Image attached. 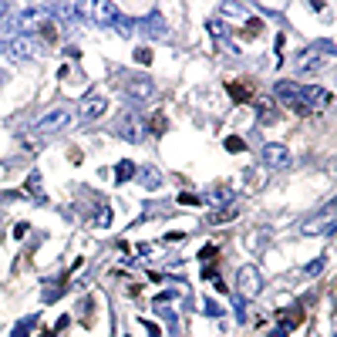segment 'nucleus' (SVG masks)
<instances>
[{
	"label": "nucleus",
	"mask_w": 337,
	"mask_h": 337,
	"mask_svg": "<svg viewBox=\"0 0 337 337\" xmlns=\"http://www.w3.org/2000/svg\"><path fill=\"white\" fill-rule=\"evenodd\" d=\"M277 98H280L287 108H294L297 115L331 108V91H324V88H317V84H294V81H280V84H277Z\"/></svg>",
	"instance_id": "1"
},
{
	"label": "nucleus",
	"mask_w": 337,
	"mask_h": 337,
	"mask_svg": "<svg viewBox=\"0 0 337 337\" xmlns=\"http://www.w3.org/2000/svg\"><path fill=\"white\" fill-rule=\"evenodd\" d=\"M7 31H10V34H20V38H31V34L44 31L47 38H54L51 10H47V7H27V10H20L17 17L7 24Z\"/></svg>",
	"instance_id": "2"
},
{
	"label": "nucleus",
	"mask_w": 337,
	"mask_h": 337,
	"mask_svg": "<svg viewBox=\"0 0 337 337\" xmlns=\"http://www.w3.org/2000/svg\"><path fill=\"white\" fill-rule=\"evenodd\" d=\"M334 61V44L331 41H317L310 47H303L297 57V71H320Z\"/></svg>",
	"instance_id": "3"
},
{
	"label": "nucleus",
	"mask_w": 337,
	"mask_h": 337,
	"mask_svg": "<svg viewBox=\"0 0 337 337\" xmlns=\"http://www.w3.org/2000/svg\"><path fill=\"white\" fill-rule=\"evenodd\" d=\"M71 122H75V108L71 105H57V108H47L34 122V131H41V135H57V131L68 128Z\"/></svg>",
	"instance_id": "4"
},
{
	"label": "nucleus",
	"mask_w": 337,
	"mask_h": 337,
	"mask_svg": "<svg viewBox=\"0 0 337 337\" xmlns=\"http://www.w3.org/2000/svg\"><path fill=\"white\" fill-rule=\"evenodd\" d=\"M118 88L128 94V98H135V101H152L159 94V88L145 75H131V71H122L118 75Z\"/></svg>",
	"instance_id": "5"
},
{
	"label": "nucleus",
	"mask_w": 337,
	"mask_h": 337,
	"mask_svg": "<svg viewBox=\"0 0 337 337\" xmlns=\"http://www.w3.org/2000/svg\"><path fill=\"white\" fill-rule=\"evenodd\" d=\"M263 290V277H260V270L256 266H240V273H236V294L250 303V300L256 297Z\"/></svg>",
	"instance_id": "6"
},
{
	"label": "nucleus",
	"mask_w": 337,
	"mask_h": 337,
	"mask_svg": "<svg viewBox=\"0 0 337 337\" xmlns=\"http://www.w3.org/2000/svg\"><path fill=\"white\" fill-rule=\"evenodd\" d=\"M118 135L131 142V145H138V142H145V135H149V125H145V118L138 112L125 115V118H118Z\"/></svg>",
	"instance_id": "7"
},
{
	"label": "nucleus",
	"mask_w": 337,
	"mask_h": 337,
	"mask_svg": "<svg viewBox=\"0 0 337 337\" xmlns=\"http://www.w3.org/2000/svg\"><path fill=\"white\" fill-rule=\"evenodd\" d=\"M105 108H108L105 94H101V91H91V94H84V101L78 105L75 118H78V122H94V118H101V115H105Z\"/></svg>",
	"instance_id": "8"
},
{
	"label": "nucleus",
	"mask_w": 337,
	"mask_h": 337,
	"mask_svg": "<svg viewBox=\"0 0 337 337\" xmlns=\"http://www.w3.org/2000/svg\"><path fill=\"white\" fill-rule=\"evenodd\" d=\"M131 31H142L145 38H155V41L168 38V24L162 20V14H155V10H152L149 17H142V20H131Z\"/></svg>",
	"instance_id": "9"
},
{
	"label": "nucleus",
	"mask_w": 337,
	"mask_h": 337,
	"mask_svg": "<svg viewBox=\"0 0 337 337\" xmlns=\"http://www.w3.org/2000/svg\"><path fill=\"white\" fill-rule=\"evenodd\" d=\"M0 51L10 54V57H17V61H27V57H34V41L20 38V34H10V38L0 44Z\"/></svg>",
	"instance_id": "10"
},
{
	"label": "nucleus",
	"mask_w": 337,
	"mask_h": 337,
	"mask_svg": "<svg viewBox=\"0 0 337 337\" xmlns=\"http://www.w3.org/2000/svg\"><path fill=\"white\" fill-rule=\"evenodd\" d=\"M260 162L266 168H287L290 166V152L283 149V145H277V142H270V145L260 149Z\"/></svg>",
	"instance_id": "11"
},
{
	"label": "nucleus",
	"mask_w": 337,
	"mask_h": 337,
	"mask_svg": "<svg viewBox=\"0 0 337 337\" xmlns=\"http://www.w3.org/2000/svg\"><path fill=\"white\" fill-rule=\"evenodd\" d=\"M331 226H334V203H331V206H324L314 219H307V223H303V233L317 236V233H331Z\"/></svg>",
	"instance_id": "12"
},
{
	"label": "nucleus",
	"mask_w": 337,
	"mask_h": 337,
	"mask_svg": "<svg viewBox=\"0 0 337 337\" xmlns=\"http://www.w3.org/2000/svg\"><path fill=\"white\" fill-rule=\"evenodd\" d=\"M88 17H91L94 24H115V20L122 17V10H118L115 3H108V0H98V3L88 7Z\"/></svg>",
	"instance_id": "13"
},
{
	"label": "nucleus",
	"mask_w": 337,
	"mask_h": 337,
	"mask_svg": "<svg viewBox=\"0 0 337 337\" xmlns=\"http://www.w3.org/2000/svg\"><path fill=\"white\" fill-rule=\"evenodd\" d=\"M138 182H142L145 189H159V186H162V172H159V168H152V166L138 168Z\"/></svg>",
	"instance_id": "14"
},
{
	"label": "nucleus",
	"mask_w": 337,
	"mask_h": 337,
	"mask_svg": "<svg viewBox=\"0 0 337 337\" xmlns=\"http://www.w3.org/2000/svg\"><path fill=\"white\" fill-rule=\"evenodd\" d=\"M256 118L266 122V125H270V122H277V108H273V101H270V98H256Z\"/></svg>",
	"instance_id": "15"
},
{
	"label": "nucleus",
	"mask_w": 337,
	"mask_h": 337,
	"mask_svg": "<svg viewBox=\"0 0 337 337\" xmlns=\"http://www.w3.org/2000/svg\"><path fill=\"white\" fill-rule=\"evenodd\" d=\"M24 189H27V196H31V199H44V192H41V175H38V172H31V175H27Z\"/></svg>",
	"instance_id": "16"
},
{
	"label": "nucleus",
	"mask_w": 337,
	"mask_h": 337,
	"mask_svg": "<svg viewBox=\"0 0 337 337\" xmlns=\"http://www.w3.org/2000/svg\"><path fill=\"white\" fill-rule=\"evenodd\" d=\"M233 219H236V209H233V206L216 209V212L209 216V223H212V226H219V223H233Z\"/></svg>",
	"instance_id": "17"
},
{
	"label": "nucleus",
	"mask_w": 337,
	"mask_h": 337,
	"mask_svg": "<svg viewBox=\"0 0 337 337\" xmlns=\"http://www.w3.org/2000/svg\"><path fill=\"white\" fill-rule=\"evenodd\" d=\"M203 199H206V203H233V189H212Z\"/></svg>",
	"instance_id": "18"
},
{
	"label": "nucleus",
	"mask_w": 337,
	"mask_h": 337,
	"mask_svg": "<svg viewBox=\"0 0 337 337\" xmlns=\"http://www.w3.org/2000/svg\"><path fill=\"white\" fill-rule=\"evenodd\" d=\"M34 324H38V320H34V317H24V320H20V324H17V327L10 331V337H27V334H31V331H34Z\"/></svg>",
	"instance_id": "19"
},
{
	"label": "nucleus",
	"mask_w": 337,
	"mask_h": 337,
	"mask_svg": "<svg viewBox=\"0 0 337 337\" xmlns=\"http://www.w3.org/2000/svg\"><path fill=\"white\" fill-rule=\"evenodd\" d=\"M131 175H135V166H131V162H118V166H115V179H118V182H125Z\"/></svg>",
	"instance_id": "20"
},
{
	"label": "nucleus",
	"mask_w": 337,
	"mask_h": 337,
	"mask_svg": "<svg viewBox=\"0 0 337 337\" xmlns=\"http://www.w3.org/2000/svg\"><path fill=\"white\" fill-rule=\"evenodd\" d=\"M233 310H236V320H240V324H246V320H250V314H246V300H243V297H233Z\"/></svg>",
	"instance_id": "21"
},
{
	"label": "nucleus",
	"mask_w": 337,
	"mask_h": 337,
	"mask_svg": "<svg viewBox=\"0 0 337 337\" xmlns=\"http://www.w3.org/2000/svg\"><path fill=\"white\" fill-rule=\"evenodd\" d=\"M94 226H98V229L112 226V209H108V206H101V209H98V219H94Z\"/></svg>",
	"instance_id": "22"
},
{
	"label": "nucleus",
	"mask_w": 337,
	"mask_h": 337,
	"mask_svg": "<svg viewBox=\"0 0 337 337\" xmlns=\"http://www.w3.org/2000/svg\"><path fill=\"white\" fill-rule=\"evenodd\" d=\"M223 14L226 17H246V7H240V3H223Z\"/></svg>",
	"instance_id": "23"
},
{
	"label": "nucleus",
	"mask_w": 337,
	"mask_h": 337,
	"mask_svg": "<svg viewBox=\"0 0 337 337\" xmlns=\"http://www.w3.org/2000/svg\"><path fill=\"white\" fill-rule=\"evenodd\" d=\"M324 263H327V260H324V256H317L314 263H307V266H303V273H307V277H317L320 270H324Z\"/></svg>",
	"instance_id": "24"
},
{
	"label": "nucleus",
	"mask_w": 337,
	"mask_h": 337,
	"mask_svg": "<svg viewBox=\"0 0 337 337\" xmlns=\"http://www.w3.org/2000/svg\"><path fill=\"white\" fill-rule=\"evenodd\" d=\"M203 314H209V317H219V314H223V307H219L216 300H203Z\"/></svg>",
	"instance_id": "25"
},
{
	"label": "nucleus",
	"mask_w": 337,
	"mask_h": 337,
	"mask_svg": "<svg viewBox=\"0 0 337 337\" xmlns=\"http://www.w3.org/2000/svg\"><path fill=\"white\" fill-rule=\"evenodd\" d=\"M229 94H233L236 101H246V98H250V91H246L243 84H229Z\"/></svg>",
	"instance_id": "26"
},
{
	"label": "nucleus",
	"mask_w": 337,
	"mask_h": 337,
	"mask_svg": "<svg viewBox=\"0 0 337 337\" xmlns=\"http://www.w3.org/2000/svg\"><path fill=\"white\" fill-rule=\"evenodd\" d=\"M135 61H138V64H152V51L149 47H138V51H135Z\"/></svg>",
	"instance_id": "27"
},
{
	"label": "nucleus",
	"mask_w": 337,
	"mask_h": 337,
	"mask_svg": "<svg viewBox=\"0 0 337 337\" xmlns=\"http://www.w3.org/2000/svg\"><path fill=\"white\" fill-rule=\"evenodd\" d=\"M209 34H212V38H223V34H226L223 20H209Z\"/></svg>",
	"instance_id": "28"
},
{
	"label": "nucleus",
	"mask_w": 337,
	"mask_h": 337,
	"mask_svg": "<svg viewBox=\"0 0 337 337\" xmlns=\"http://www.w3.org/2000/svg\"><path fill=\"white\" fill-rule=\"evenodd\" d=\"M226 149L229 152H243V142H240V138H226Z\"/></svg>",
	"instance_id": "29"
},
{
	"label": "nucleus",
	"mask_w": 337,
	"mask_h": 337,
	"mask_svg": "<svg viewBox=\"0 0 337 337\" xmlns=\"http://www.w3.org/2000/svg\"><path fill=\"white\" fill-rule=\"evenodd\" d=\"M179 203H186V206H196V203H203V199H199V196H189V192H182V196H179Z\"/></svg>",
	"instance_id": "30"
},
{
	"label": "nucleus",
	"mask_w": 337,
	"mask_h": 337,
	"mask_svg": "<svg viewBox=\"0 0 337 337\" xmlns=\"http://www.w3.org/2000/svg\"><path fill=\"white\" fill-rule=\"evenodd\" d=\"M57 297H61V290H54V287H51V290H44V300H47V303H54Z\"/></svg>",
	"instance_id": "31"
},
{
	"label": "nucleus",
	"mask_w": 337,
	"mask_h": 337,
	"mask_svg": "<svg viewBox=\"0 0 337 337\" xmlns=\"http://www.w3.org/2000/svg\"><path fill=\"white\" fill-rule=\"evenodd\" d=\"M142 327H145V331H149V337H159V327H155V324H152V320H142Z\"/></svg>",
	"instance_id": "32"
}]
</instances>
